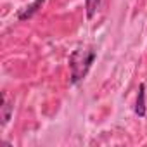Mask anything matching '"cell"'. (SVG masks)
<instances>
[{"instance_id": "3", "label": "cell", "mask_w": 147, "mask_h": 147, "mask_svg": "<svg viewBox=\"0 0 147 147\" xmlns=\"http://www.w3.org/2000/svg\"><path fill=\"white\" fill-rule=\"evenodd\" d=\"M0 111H2V114H0V119H2V126H5L12 116V111H14V102H11L7 92L2 94V106H0Z\"/></svg>"}, {"instance_id": "2", "label": "cell", "mask_w": 147, "mask_h": 147, "mask_svg": "<svg viewBox=\"0 0 147 147\" xmlns=\"http://www.w3.org/2000/svg\"><path fill=\"white\" fill-rule=\"evenodd\" d=\"M43 4H45V0H33V2L30 4V5H26L24 9H21L19 11V14H18V19L19 21H26V19H31L42 7H43Z\"/></svg>"}, {"instance_id": "5", "label": "cell", "mask_w": 147, "mask_h": 147, "mask_svg": "<svg viewBox=\"0 0 147 147\" xmlns=\"http://www.w3.org/2000/svg\"><path fill=\"white\" fill-rule=\"evenodd\" d=\"M100 5V0H85V9H87V18L92 19Z\"/></svg>"}, {"instance_id": "4", "label": "cell", "mask_w": 147, "mask_h": 147, "mask_svg": "<svg viewBox=\"0 0 147 147\" xmlns=\"http://www.w3.org/2000/svg\"><path fill=\"white\" fill-rule=\"evenodd\" d=\"M135 114L138 118H145L147 114V106H145V83H140L138 87V95H137V102H135Z\"/></svg>"}, {"instance_id": "1", "label": "cell", "mask_w": 147, "mask_h": 147, "mask_svg": "<svg viewBox=\"0 0 147 147\" xmlns=\"http://www.w3.org/2000/svg\"><path fill=\"white\" fill-rule=\"evenodd\" d=\"M95 59H97V52L90 45H82L73 50L67 61L69 71H71V85H78L82 80H85Z\"/></svg>"}]
</instances>
